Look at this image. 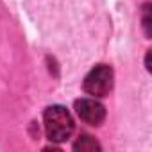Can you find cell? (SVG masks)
<instances>
[{
	"mask_svg": "<svg viewBox=\"0 0 152 152\" xmlns=\"http://www.w3.org/2000/svg\"><path fill=\"white\" fill-rule=\"evenodd\" d=\"M43 125L50 141H66L73 132V118L64 106H50L43 113Z\"/></svg>",
	"mask_w": 152,
	"mask_h": 152,
	"instance_id": "6da1fadb",
	"label": "cell"
},
{
	"mask_svg": "<svg viewBox=\"0 0 152 152\" xmlns=\"http://www.w3.org/2000/svg\"><path fill=\"white\" fill-rule=\"evenodd\" d=\"M75 113L77 116L90 124V125H100L106 118V109L104 106L95 100V99H79L75 100Z\"/></svg>",
	"mask_w": 152,
	"mask_h": 152,
	"instance_id": "3957f363",
	"label": "cell"
},
{
	"mask_svg": "<svg viewBox=\"0 0 152 152\" xmlns=\"http://www.w3.org/2000/svg\"><path fill=\"white\" fill-rule=\"evenodd\" d=\"M73 148H75V150H99L100 145H99L91 136H81L77 141L73 143Z\"/></svg>",
	"mask_w": 152,
	"mask_h": 152,
	"instance_id": "277c9868",
	"label": "cell"
},
{
	"mask_svg": "<svg viewBox=\"0 0 152 152\" xmlns=\"http://www.w3.org/2000/svg\"><path fill=\"white\" fill-rule=\"evenodd\" d=\"M113 79H115V73H113V68L107 66V64H97L93 66L88 75L84 77V83H83V88L88 95H93V97H106L111 88H113Z\"/></svg>",
	"mask_w": 152,
	"mask_h": 152,
	"instance_id": "7a4b0ae2",
	"label": "cell"
}]
</instances>
